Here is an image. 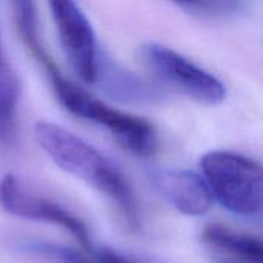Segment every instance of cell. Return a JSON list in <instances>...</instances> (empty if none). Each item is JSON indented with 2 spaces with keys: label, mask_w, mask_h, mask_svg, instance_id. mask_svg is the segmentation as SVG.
<instances>
[{
  "label": "cell",
  "mask_w": 263,
  "mask_h": 263,
  "mask_svg": "<svg viewBox=\"0 0 263 263\" xmlns=\"http://www.w3.org/2000/svg\"><path fill=\"white\" fill-rule=\"evenodd\" d=\"M34 134L39 146L60 170L109 197L131 230H139L140 214L134 190L125 174L106 156L79 136L51 122H39Z\"/></svg>",
  "instance_id": "1"
},
{
  "label": "cell",
  "mask_w": 263,
  "mask_h": 263,
  "mask_svg": "<svg viewBox=\"0 0 263 263\" xmlns=\"http://www.w3.org/2000/svg\"><path fill=\"white\" fill-rule=\"evenodd\" d=\"M48 72L49 83L60 105L72 116L105 128L126 151L148 157L157 148V133L154 125L139 116L122 112L76 85L55 66L52 60L42 66Z\"/></svg>",
  "instance_id": "2"
},
{
  "label": "cell",
  "mask_w": 263,
  "mask_h": 263,
  "mask_svg": "<svg viewBox=\"0 0 263 263\" xmlns=\"http://www.w3.org/2000/svg\"><path fill=\"white\" fill-rule=\"evenodd\" d=\"M203 179L219 203L240 217H257L262 211V166L233 151H211L200 160Z\"/></svg>",
  "instance_id": "3"
},
{
  "label": "cell",
  "mask_w": 263,
  "mask_h": 263,
  "mask_svg": "<svg viewBox=\"0 0 263 263\" xmlns=\"http://www.w3.org/2000/svg\"><path fill=\"white\" fill-rule=\"evenodd\" d=\"M145 65L168 86L205 105L222 103L225 85L211 72L160 43H146L140 49Z\"/></svg>",
  "instance_id": "4"
},
{
  "label": "cell",
  "mask_w": 263,
  "mask_h": 263,
  "mask_svg": "<svg viewBox=\"0 0 263 263\" xmlns=\"http://www.w3.org/2000/svg\"><path fill=\"white\" fill-rule=\"evenodd\" d=\"M62 48L77 76L94 83L99 63V45L94 29L76 0H46Z\"/></svg>",
  "instance_id": "5"
},
{
  "label": "cell",
  "mask_w": 263,
  "mask_h": 263,
  "mask_svg": "<svg viewBox=\"0 0 263 263\" xmlns=\"http://www.w3.org/2000/svg\"><path fill=\"white\" fill-rule=\"evenodd\" d=\"M0 208L14 217L55 225L68 231L83 248H92L88 227L77 216L55 202L32 194L12 174L0 179Z\"/></svg>",
  "instance_id": "6"
},
{
  "label": "cell",
  "mask_w": 263,
  "mask_h": 263,
  "mask_svg": "<svg viewBox=\"0 0 263 263\" xmlns=\"http://www.w3.org/2000/svg\"><path fill=\"white\" fill-rule=\"evenodd\" d=\"M153 183L159 194L185 216H203L213 206V194L203 177L186 170H160Z\"/></svg>",
  "instance_id": "7"
},
{
  "label": "cell",
  "mask_w": 263,
  "mask_h": 263,
  "mask_svg": "<svg viewBox=\"0 0 263 263\" xmlns=\"http://www.w3.org/2000/svg\"><path fill=\"white\" fill-rule=\"evenodd\" d=\"M94 83L102 85V89H105L114 100L117 99L129 103H154L162 99V92L156 86L114 63L102 52L99 55Z\"/></svg>",
  "instance_id": "8"
},
{
  "label": "cell",
  "mask_w": 263,
  "mask_h": 263,
  "mask_svg": "<svg viewBox=\"0 0 263 263\" xmlns=\"http://www.w3.org/2000/svg\"><path fill=\"white\" fill-rule=\"evenodd\" d=\"M203 240L211 247L250 263H262L263 247L259 237L237 233L222 225H210L202 234Z\"/></svg>",
  "instance_id": "9"
},
{
  "label": "cell",
  "mask_w": 263,
  "mask_h": 263,
  "mask_svg": "<svg viewBox=\"0 0 263 263\" xmlns=\"http://www.w3.org/2000/svg\"><path fill=\"white\" fill-rule=\"evenodd\" d=\"M17 32L34 59L45 52L39 34V22L34 0H8Z\"/></svg>",
  "instance_id": "10"
},
{
  "label": "cell",
  "mask_w": 263,
  "mask_h": 263,
  "mask_svg": "<svg viewBox=\"0 0 263 263\" xmlns=\"http://www.w3.org/2000/svg\"><path fill=\"white\" fill-rule=\"evenodd\" d=\"M247 6V0H188L186 8L213 15V17H228L242 12Z\"/></svg>",
  "instance_id": "11"
},
{
  "label": "cell",
  "mask_w": 263,
  "mask_h": 263,
  "mask_svg": "<svg viewBox=\"0 0 263 263\" xmlns=\"http://www.w3.org/2000/svg\"><path fill=\"white\" fill-rule=\"evenodd\" d=\"M28 250H31L35 254H40L46 259H51L55 263H92L88 257H85L83 254L77 253L76 250L66 248V247H60V245H52V243H46V242H37L28 247Z\"/></svg>",
  "instance_id": "12"
},
{
  "label": "cell",
  "mask_w": 263,
  "mask_h": 263,
  "mask_svg": "<svg viewBox=\"0 0 263 263\" xmlns=\"http://www.w3.org/2000/svg\"><path fill=\"white\" fill-rule=\"evenodd\" d=\"M99 256V262L100 263H137L134 262L133 259L111 250V248H103L100 250V253L97 254Z\"/></svg>",
  "instance_id": "13"
},
{
  "label": "cell",
  "mask_w": 263,
  "mask_h": 263,
  "mask_svg": "<svg viewBox=\"0 0 263 263\" xmlns=\"http://www.w3.org/2000/svg\"><path fill=\"white\" fill-rule=\"evenodd\" d=\"M173 2H176V3H179L182 6H186V3H188V0H173Z\"/></svg>",
  "instance_id": "14"
},
{
  "label": "cell",
  "mask_w": 263,
  "mask_h": 263,
  "mask_svg": "<svg viewBox=\"0 0 263 263\" xmlns=\"http://www.w3.org/2000/svg\"><path fill=\"white\" fill-rule=\"evenodd\" d=\"M0 62H5V57H3V51H2V42H0Z\"/></svg>",
  "instance_id": "15"
},
{
  "label": "cell",
  "mask_w": 263,
  "mask_h": 263,
  "mask_svg": "<svg viewBox=\"0 0 263 263\" xmlns=\"http://www.w3.org/2000/svg\"><path fill=\"white\" fill-rule=\"evenodd\" d=\"M247 263H250V262H247Z\"/></svg>",
  "instance_id": "16"
}]
</instances>
